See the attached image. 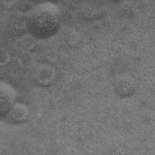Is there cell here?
Listing matches in <instances>:
<instances>
[{
	"instance_id": "cell-1",
	"label": "cell",
	"mask_w": 155,
	"mask_h": 155,
	"mask_svg": "<svg viewBox=\"0 0 155 155\" xmlns=\"http://www.w3.org/2000/svg\"><path fill=\"white\" fill-rule=\"evenodd\" d=\"M35 25L41 30L51 29L56 23V18L50 13H42L35 19Z\"/></svg>"
},
{
	"instance_id": "cell-2",
	"label": "cell",
	"mask_w": 155,
	"mask_h": 155,
	"mask_svg": "<svg viewBox=\"0 0 155 155\" xmlns=\"http://www.w3.org/2000/svg\"><path fill=\"white\" fill-rule=\"evenodd\" d=\"M13 101V96L7 91L1 90V112L7 111L12 107Z\"/></svg>"
},
{
	"instance_id": "cell-3",
	"label": "cell",
	"mask_w": 155,
	"mask_h": 155,
	"mask_svg": "<svg viewBox=\"0 0 155 155\" xmlns=\"http://www.w3.org/2000/svg\"><path fill=\"white\" fill-rule=\"evenodd\" d=\"M53 77V70L47 68L42 69L39 73L38 76L39 81L43 84L49 82Z\"/></svg>"
},
{
	"instance_id": "cell-4",
	"label": "cell",
	"mask_w": 155,
	"mask_h": 155,
	"mask_svg": "<svg viewBox=\"0 0 155 155\" xmlns=\"http://www.w3.org/2000/svg\"><path fill=\"white\" fill-rule=\"evenodd\" d=\"M22 107L23 106L21 105H16L14 107L13 110H12L13 117L18 120L25 119V118L27 117V111Z\"/></svg>"
},
{
	"instance_id": "cell-5",
	"label": "cell",
	"mask_w": 155,
	"mask_h": 155,
	"mask_svg": "<svg viewBox=\"0 0 155 155\" xmlns=\"http://www.w3.org/2000/svg\"><path fill=\"white\" fill-rule=\"evenodd\" d=\"M132 85L128 82H122L120 84H119L118 89L119 92L122 94H127L128 93H130V91H131Z\"/></svg>"
}]
</instances>
